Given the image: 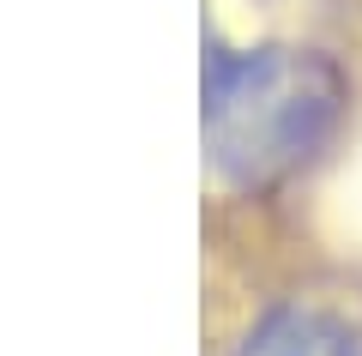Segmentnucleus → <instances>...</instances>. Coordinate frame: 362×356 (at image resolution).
<instances>
[{
	"instance_id": "obj_1",
	"label": "nucleus",
	"mask_w": 362,
	"mask_h": 356,
	"mask_svg": "<svg viewBox=\"0 0 362 356\" xmlns=\"http://www.w3.org/2000/svg\"><path fill=\"white\" fill-rule=\"evenodd\" d=\"M350 85L320 49H242L206 61V163L235 193H272L332 145Z\"/></svg>"
},
{
	"instance_id": "obj_2",
	"label": "nucleus",
	"mask_w": 362,
	"mask_h": 356,
	"mask_svg": "<svg viewBox=\"0 0 362 356\" xmlns=\"http://www.w3.org/2000/svg\"><path fill=\"white\" fill-rule=\"evenodd\" d=\"M235 356H344V332H338L326 314L284 308V314L259 320Z\"/></svg>"
}]
</instances>
